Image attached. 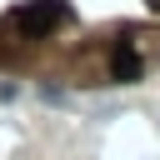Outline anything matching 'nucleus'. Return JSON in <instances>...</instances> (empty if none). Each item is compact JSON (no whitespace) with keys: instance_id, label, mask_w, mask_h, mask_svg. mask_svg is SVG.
Wrapping results in <instances>:
<instances>
[{"instance_id":"obj_1","label":"nucleus","mask_w":160,"mask_h":160,"mask_svg":"<svg viewBox=\"0 0 160 160\" xmlns=\"http://www.w3.org/2000/svg\"><path fill=\"white\" fill-rule=\"evenodd\" d=\"M65 20H70V5L65 0H30V5H15L5 15V35L10 40H45Z\"/></svg>"},{"instance_id":"obj_2","label":"nucleus","mask_w":160,"mask_h":160,"mask_svg":"<svg viewBox=\"0 0 160 160\" xmlns=\"http://www.w3.org/2000/svg\"><path fill=\"white\" fill-rule=\"evenodd\" d=\"M140 70H145V65H140V50L120 40V45L110 50V75H115L120 85H135V80H140Z\"/></svg>"},{"instance_id":"obj_3","label":"nucleus","mask_w":160,"mask_h":160,"mask_svg":"<svg viewBox=\"0 0 160 160\" xmlns=\"http://www.w3.org/2000/svg\"><path fill=\"white\" fill-rule=\"evenodd\" d=\"M150 15H160V0H150Z\"/></svg>"}]
</instances>
